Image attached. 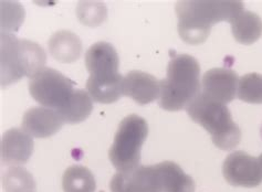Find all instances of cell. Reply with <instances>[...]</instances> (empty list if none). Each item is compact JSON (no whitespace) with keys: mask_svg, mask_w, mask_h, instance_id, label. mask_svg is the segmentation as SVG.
<instances>
[{"mask_svg":"<svg viewBox=\"0 0 262 192\" xmlns=\"http://www.w3.org/2000/svg\"><path fill=\"white\" fill-rule=\"evenodd\" d=\"M243 10L241 2H179L176 5L178 33L186 43L201 44L209 37L213 26L222 21L231 22Z\"/></svg>","mask_w":262,"mask_h":192,"instance_id":"6da1fadb","label":"cell"},{"mask_svg":"<svg viewBox=\"0 0 262 192\" xmlns=\"http://www.w3.org/2000/svg\"><path fill=\"white\" fill-rule=\"evenodd\" d=\"M160 83V106L169 112L181 111L202 92L201 65L194 57L177 54L167 65L166 79Z\"/></svg>","mask_w":262,"mask_h":192,"instance_id":"7a4b0ae2","label":"cell"},{"mask_svg":"<svg viewBox=\"0 0 262 192\" xmlns=\"http://www.w3.org/2000/svg\"><path fill=\"white\" fill-rule=\"evenodd\" d=\"M189 117L205 128L211 136L215 146L222 150H231L238 146L241 132L232 121L229 108L224 103L199 93L186 107Z\"/></svg>","mask_w":262,"mask_h":192,"instance_id":"3957f363","label":"cell"},{"mask_svg":"<svg viewBox=\"0 0 262 192\" xmlns=\"http://www.w3.org/2000/svg\"><path fill=\"white\" fill-rule=\"evenodd\" d=\"M2 86L16 83L24 77L29 79L46 67L47 56L42 47L12 33L2 32Z\"/></svg>","mask_w":262,"mask_h":192,"instance_id":"277c9868","label":"cell"},{"mask_svg":"<svg viewBox=\"0 0 262 192\" xmlns=\"http://www.w3.org/2000/svg\"><path fill=\"white\" fill-rule=\"evenodd\" d=\"M148 135L146 121L139 115H128L117 128L108 157L117 171L140 166L141 150Z\"/></svg>","mask_w":262,"mask_h":192,"instance_id":"5b68a950","label":"cell"},{"mask_svg":"<svg viewBox=\"0 0 262 192\" xmlns=\"http://www.w3.org/2000/svg\"><path fill=\"white\" fill-rule=\"evenodd\" d=\"M29 92L41 106L59 111L73 94V83L63 74L45 67L29 79Z\"/></svg>","mask_w":262,"mask_h":192,"instance_id":"8992f818","label":"cell"},{"mask_svg":"<svg viewBox=\"0 0 262 192\" xmlns=\"http://www.w3.org/2000/svg\"><path fill=\"white\" fill-rule=\"evenodd\" d=\"M111 192H164L160 168L137 166L127 171H117L110 182Z\"/></svg>","mask_w":262,"mask_h":192,"instance_id":"52a82bcc","label":"cell"},{"mask_svg":"<svg viewBox=\"0 0 262 192\" xmlns=\"http://www.w3.org/2000/svg\"><path fill=\"white\" fill-rule=\"evenodd\" d=\"M223 175L233 187L254 188L262 183V167L259 158L245 152H233L224 161Z\"/></svg>","mask_w":262,"mask_h":192,"instance_id":"ba28073f","label":"cell"},{"mask_svg":"<svg viewBox=\"0 0 262 192\" xmlns=\"http://www.w3.org/2000/svg\"><path fill=\"white\" fill-rule=\"evenodd\" d=\"M238 84V74L231 68H211L202 79V93L212 100L228 104L237 98Z\"/></svg>","mask_w":262,"mask_h":192,"instance_id":"9c48e42d","label":"cell"},{"mask_svg":"<svg viewBox=\"0 0 262 192\" xmlns=\"http://www.w3.org/2000/svg\"><path fill=\"white\" fill-rule=\"evenodd\" d=\"M33 137L24 129L12 128L6 132L0 141L3 163L21 166L29 160L33 153Z\"/></svg>","mask_w":262,"mask_h":192,"instance_id":"30bf717a","label":"cell"},{"mask_svg":"<svg viewBox=\"0 0 262 192\" xmlns=\"http://www.w3.org/2000/svg\"><path fill=\"white\" fill-rule=\"evenodd\" d=\"M119 63L115 47L103 41L90 46L85 53V66L92 78L104 79L119 75Z\"/></svg>","mask_w":262,"mask_h":192,"instance_id":"8fae6325","label":"cell"},{"mask_svg":"<svg viewBox=\"0 0 262 192\" xmlns=\"http://www.w3.org/2000/svg\"><path fill=\"white\" fill-rule=\"evenodd\" d=\"M63 124L58 111L45 106L28 109L23 118V129L36 138H47L57 134Z\"/></svg>","mask_w":262,"mask_h":192,"instance_id":"7c38bea8","label":"cell"},{"mask_svg":"<svg viewBox=\"0 0 262 192\" xmlns=\"http://www.w3.org/2000/svg\"><path fill=\"white\" fill-rule=\"evenodd\" d=\"M161 83L153 75L142 71H130L123 79V95L137 104L146 105L160 99Z\"/></svg>","mask_w":262,"mask_h":192,"instance_id":"4fadbf2b","label":"cell"},{"mask_svg":"<svg viewBox=\"0 0 262 192\" xmlns=\"http://www.w3.org/2000/svg\"><path fill=\"white\" fill-rule=\"evenodd\" d=\"M48 46L51 56L62 63L74 62L80 58L82 52L80 38L68 30H61L54 33L50 38Z\"/></svg>","mask_w":262,"mask_h":192,"instance_id":"5bb4252c","label":"cell"},{"mask_svg":"<svg viewBox=\"0 0 262 192\" xmlns=\"http://www.w3.org/2000/svg\"><path fill=\"white\" fill-rule=\"evenodd\" d=\"M123 79L121 74L112 78H92L86 82V92L94 102L111 104L123 95Z\"/></svg>","mask_w":262,"mask_h":192,"instance_id":"9a60e30c","label":"cell"},{"mask_svg":"<svg viewBox=\"0 0 262 192\" xmlns=\"http://www.w3.org/2000/svg\"><path fill=\"white\" fill-rule=\"evenodd\" d=\"M230 25L233 38L241 44H252L262 36V20L252 11L243 10Z\"/></svg>","mask_w":262,"mask_h":192,"instance_id":"2e32d148","label":"cell"},{"mask_svg":"<svg viewBox=\"0 0 262 192\" xmlns=\"http://www.w3.org/2000/svg\"><path fill=\"white\" fill-rule=\"evenodd\" d=\"M92 101L86 91L77 90L73 92L67 104L59 109L58 113L64 124H79L91 114L93 108Z\"/></svg>","mask_w":262,"mask_h":192,"instance_id":"e0dca14e","label":"cell"},{"mask_svg":"<svg viewBox=\"0 0 262 192\" xmlns=\"http://www.w3.org/2000/svg\"><path fill=\"white\" fill-rule=\"evenodd\" d=\"M160 168L164 192H194L195 182L192 178L186 175L183 169L173 161L157 163Z\"/></svg>","mask_w":262,"mask_h":192,"instance_id":"ac0fdd59","label":"cell"},{"mask_svg":"<svg viewBox=\"0 0 262 192\" xmlns=\"http://www.w3.org/2000/svg\"><path fill=\"white\" fill-rule=\"evenodd\" d=\"M62 189L63 192H95L94 176L86 167L74 164L64 171Z\"/></svg>","mask_w":262,"mask_h":192,"instance_id":"d6986e66","label":"cell"},{"mask_svg":"<svg viewBox=\"0 0 262 192\" xmlns=\"http://www.w3.org/2000/svg\"><path fill=\"white\" fill-rule=\"evenodd\" d=\"M2 184L5 192H34L36 181L28 170L21 166H11L3 174Z\"/></svg>","mask_w":262,"mask_h":192,"instance_id":"ffe728a7","label":"cell"},{"mask_svg":"<svg viewBox=\"0 0 262 192\" xmlns=\"http://www.w3.org/2000/svg\"><path fill=\"white\" fill-rule=\"evenodd\" d=\"M237 98L249 104H262V74L248 73L240 78Z\"/></svg>","mask_w":262,"mask_h":192,"instance_id":"44dd1931","label":"cell"},{"mask_svg":"<svg viewBox=\"0 0 262 192\" xmlns=\"http://www.w3.org/2000/svg\"><path fill=\"white\" fill-rule=\"evenodd\" d=\"M80 21L88 27H98L106 19V7L100 2H81L77 8Z\"/></svg>","mask_w":262,"mask_h":192,"instance_id":"7402d4cb","label":"cell"},{"mask_svg":"<svg viewBox=\"0 0 262 192\" xmlns=\"http://www.w3.org/2000/svg\"><path fill=\"white\" fill-rule=\"evenodd\" d=\"M25 19V10L18 3L2 2V29L5 33L16 31Z\"/></svg>","mask_w":262,"mask_h":192,"instance_id":"603a6c76","label":"cell"},{"mask_svg":"<svg viewBox=\"0 0 262 192\" xmlns=\"http://www.w3.org/2000/svg\"><path fill=\"white\" fill-rule=\"evenodd\" d=\"M259 161H260V163H261V167H262V154L260 155V157H259Z\"/></svg>","mask_w":262,"mask_h":192,"instance_id":"cb8c5ba5","label":"cell"}]
</instances>
